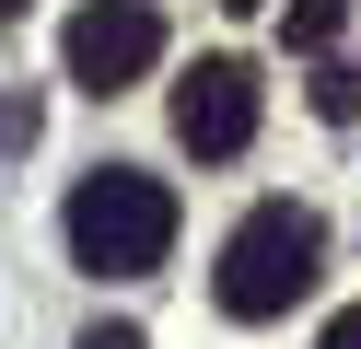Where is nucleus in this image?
Wrapping results in <instances>:
<instances>
[{
	"label": "nucleus",
	"mask_w": 361,
	"mask_h": 349,
	"mask_svg": "<svg viewBox=\"0 0 361 349\" xmlns=\"http://www.w3.org/2000/svg\"><path fill=\"white\" fill-rule=\"evenodd\" d=\"M314 349H361V302H350V314H338V326H326Z\"/></svg>",
	"instance_id": "obj_8"
},
{
	"label": "nucleus",
	"mask_w": 361,
	"mask_h": 349,
	"mask_svg": "<svg viewBox=\"0 0 361 349\" xmlns=\"http://www.w3.org/2000/svg\"><path fill=\"white\" fill-rule=\"evenodd\" d=\"M280 35L303 47V59H326V47L350 35V0H291V12H280Z\"/></svg>",
	"instance_id": "obj_5"
},
{
	"label": "nucleus",
	"mask_w": 361,
	"mask_h": 349,
	"mask_svg": "<svg viewBox=\"0 0 361 349\" xmlns=\"http://www.w3.org/2000/svg\"><path fill=\"white\" fill-rule=\"evenodd\" d=\"M314 268H326V233H314V209H291V198L245 209V221H233V245H221V314H245V326L291 314V302L314 291Z\"/></svg>",
	"instance_id": "obj_2"
},
{
	"label": "nucleus",
	"mask_w": 361,
	"mask_h": 349,
	"mask_svg": "<svg viewBox=\"0 0 361 349\" xmlns=\"http://www.w3.org/2000/svg\"><path fill=\"white\" fill-rule=\"evenodd\" d=\"M59 59H71L82 93H128L152 59H164V12H152V0H94V12H71Z\"/></svg>",
	"instance_id": "obj_3"
},
{
	"label": "nucleus",
	"mask_w": 361,
	"mask_h": 349,
	"mask_svg": "<svg viewBox=\"0 0 361 349\" xmlns=\"http://www.w3.org/2000/svg\"><path fill=\"white\" fill-rule=\"evenodd\" d=\"M0 12H24V0H0Z\"/></svg>",
	"instance_id": "obj_10"
},
{
	"label": "nucleus",
	"mask_w": 361,
	"mask_h": 349,
	"mask_svg": "<svg viewBox=\"0 0 361 349\" xmlns=\"http://www.w3.org/2000/svg\"><path fill=\"white\" fill-rule=\"evenodd\" d=\"M175 140H187L198 163L245 152V140H257V70L245 59H198L187 82H175Z\"/></svg>",
	"instance_id": "obj_4"
},
{
	"label": "nucleus",
	"mask_w": 361,
	"mask_h": 349,
	"mask_svg": "<svg viewBox=\"0 0 361 349\" xmlns=\"http://www.w3.org/2000/svg\"><path fill=\"white\" fill-rule=\"evenodd\" d=\"M314 116H326V128H350V116H361V70H350V59L314 70Z\"/></svg>",
	"instance_id": "obj_6"
},
{
	"label": "nucleus",
	"mask_w": 361,
	"mask_h": 349,
	"mask_svg": "<svg viewBox=\"0 0 361 349\" xmlns=\"http://www.w3.org/2000/svg\"><path fill=\"white\" fill-rule=\"evenodd\" d=\"M71 349H152V338H140V326H82Z\"/></svg>",
	"instance_id": "obj_7"
},
{
	"label": "nucleus",
	"mask_w": 361,
	"mask_h": 349,
	"mask_svg": "<svg viewBox=\"0 0 361 349\" xmlns=\"http://www.w3.org/2000/svg\"><path fill=\"white\" fill-rule=\"evenodd\" d=\"M59 233H71V268H94V279H152L164 245H175V186L105 163V175L71 186V221H59Z\"/></svg>",
	"instance_id": "obj_1"
},
{
	"label": "nucleus",
	"mask_w": 361,
	"mask_h": 349,
	"mask_svg": "<svg viewBox=\"0 0 361 349\" xmlns=\"http://www.w3.org/2000/svg\"><path fill=\"white\" fill-rule=\"evenodd\" d=\"M221 12H268V0H221Z\"/></svg>",
	"instance_id": "obj_9"
}]
</instances>
